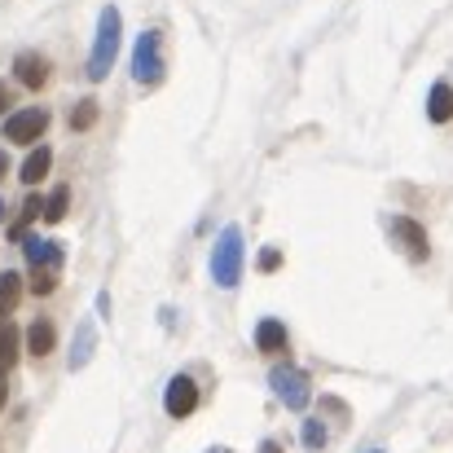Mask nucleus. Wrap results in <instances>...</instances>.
<instances>
[{
  "instance_id": "f257e3e1",
  "label": "nucleus",
  "mask_w": 453,
  "mask_h": 453,
  "mask_svg": "<svg viewBox=\"0 0 453 453\" xmlns=\"http://www.w3.org/2000/svg\"><path fill=\"white\" fill-rule=\"evenodd\" d=\"M119 31H124L119 9H115V4H106V9H102V18H97L93 53H88V80H106V75H111V66H115V58H119Z\"/></svg>"
},
{
  "instance_id": "f03ea898",
  "label": "nucleus",
  "mask_w": 453,
  "mask_h": 453,
  "mask_svg": "<svg viewBox=\"0 0 453 453\" xmlns=\"http://www.w3.org/2000/svg\"><path fill=\"white\" fill-rule=\"evenodd\" d=\"M211 278L225 291L238 287V278H242V229L238 225H225L220 229V238L211 247Z\"/></svg>"
},
{
  "instance_id": "7ed1b4c3",
  "label": "nucleus",
  "mask_w": 453,
  "mask_h": 453,
  "mask_svg": "<svg viewBox=\"0 0 453 453\" xmlns=\"http://www.w3.org/2000/svg\"><path fill=\"white\" fill-rule=\"evenodd\" d=\"M163 71H167V62H163V35L158 31H142L137 35V49H133V80L137 84H163Z\"/></svg>"
},
{
  "instance_id": "20e7f679",
  "label": "nucleus",
  "mask_w": 453,
  "mask_h": 453,
  "mask_svg": "<svg viewBox=\"0 0 453 453\" xmlns=\"http://www.w3.org/2000/svg\"><path fill=\"white\" fill-rule=\"evenodd\" d=\"M269 388L278 392V401H282L287 410H308V401H312L308 374H303V370H296V365H273Z\"/></svg>"
},
{
  "instance_id": "39448f33",
  "label": "nucleus",
  "mask_w": 453,
  "mask_h": 453,
  "mask_svg": "<svg viewBox=\"0 0 453 453\" xmlns=\"http://www.w3.org/2000/svg\"><path fill=\"white\" fill-rule=\"evenodd\" d=\"M44 128H49V111H44V106H27V111H13V115L4 119V142L31 146V142L44 137Z\"/></svg>"
},
{
  "instance_id": "423d86ee",
  "label": "nucleus",
  "mask_w": 453,
  "mask_h": 453,
  "mask_svg": "<svg viewBox=\"0 0 453 453\" xmlns=\"http://www.w3.org/2000/svg\"><path fill=\"white\" fill-rule=\"evenodd\" d=\"M388 229H392V238L405 247V256L414 260V265H423L427 256H432V247H427V234H423V225H414L410 216H392L388 220Z\"/></svg>"
},
{
  "instance_id": "0eeeda50",
  "label": "nucleus",
  "mask_w": 453,
  "mask_h": 453,
  "mask_svg": "<svg viewBox=\"0 0 453 453\" xmlns=\"http://www.w3.org/2000/svg\"><path fill=\"white\" fill-rule=\"evenodd\" d=\"M163 405H167L172 418H189V414L198 410V388H194V379H189V374H176V379L167 383V392H163Z\"/></svg>"
},
{
  "instance_id": "6e6552de",
  "label": "nucleus",
  "mask_w": 453,
  "mask_h": 453,
  "mask_svg": "<svg viewBox=\"0 0 453 453\" xmlns=\"http://www.w3.org/2000/svg\"><path fill=\"white\" fill-rule=\"evenodd\" d=\"M27 265L40 269V273H62V247L49 242V238H27Z\"/></svg>"
},
{
  "instance_id": "1a4fd4ad",
  "label": "nucleus",
  "mask_w": 453,
  "mask_h": 453,
  "mask_svg": "<svg viewBox=\"0 0 453 453\" xmlns=\"http://www.w3.org/2000/svg\"><path fill=\"white\" fill-rule=\"evenodd\" d=\"M13 75H18V84H27V88H44L49 62H44L40 53H18V58H13Z\"/></svg>"
},
{
  "instance_id": "9d476101",
  "label": "nucleus",
  "mask_w": 453,
  "mask_h": 453,
  "mask_svg": "<svg viewBox=\"0 0 453 453\" xmlns=\"http://www.w3.org/2000/svg\"><path fill=\"white\" fill-rule=\"evenodd\" d=\"M287 343H291V339H287V326H282V321L265 317V321L256 326V348H260V352L273 357V352H287Z\"/></svg>"
},
{
  "instance_id": "9b49d317",
  "label": "nucleus",
  "mask_w": 453,
  "mask_h": 453,
  "mask_svg": "<svg viewBox=\"0 0 453 453\" xmlns=\"http://www.w3.org/2000/svg\"><path fill=\"white\" fill-rule=\"evenodd\" d=\"M427 119H432V124H449V119H453V88H449V80L432 84V97H427Z\"/></svg>"
},
{
  "instance_id": "f8f14e48",
  "label": "nucleus",
  "mask_w": 453,
  "mask_h": 453,
  "mask_svg": "<svg viewBox=\"0 0 453 453\" xmlns=\"http://www.w3.org/2000/svg\"><path fill=\"white\" fill-rule=\"evenodd\" d=\"M53 343H58L53 321H31V330H27V352H31V357H49Z\"/></svg>"
},
{
  "instance_id": "ddd939ff",
  "label": "nucleus",
  "mask_w": 453,
  "mask_h": 453,
  "mask_svg": "<svg viewBox=\"0 0 453 453\" xmlns=\"http://www.w3.org/2000/svg\"><path fill=\"white\" fill-rule=\"evenodd\" d=\"M49 167H53V150H49V146L31 150L22 158V185H35L40 176H49Z\"/></svg>"
},
{
  "instance_id": "4468645a",
  "label": "nucleus",
  "mask_w": 453,
  "mask_h": 453,
  "mask_svg": "<svg viewBox=\"0 0 453 453\" xmlns=\"http://www.w3.org/2000/svg\"><path fill=\"white\" fill-rule=\"evenodd\" d=\"M13 361H18V330H13L9 317H0V374H4Z\"/></svg>"
},
{
  "instance_id": "2eb2a0df",
  "label": "nucleus",
  "mask_w": 453,
  "mask_h": 453,
  "mask_svg": "<svg viewBox=\"0 0 453 453\" xmlns=\"http://www.w3.org/2000/svg\"><path fill=\"white\" fill-rule=\"evenodd\" d=\"M18 300H22V278L4 269V273H0V317H9Z\"/></svg>"
},
{
  "instance_id": "dca6fc26",
  "label": "nucleus",
  "mask_w": 453,
  "mask_h": 453,
  "mask_svg": "<svg viewBox=\"0 0 453 453\" xmlns=\"http://www.w3.org/2000/svg\"><path fill=\"white\" fill-rule=\"evenodd\" d=\"M93 321H84L80 326V334H75V352H71V370H84L88 365V357H93Z\"/></svg>"
},
{
  "instance_id": "f3484780",
  "label": "nucleus",
  "mask_w": 453,
  "mask_h": 453,
  "mask_svg": "<svg viewBox=\"0 0 453 453\" xmlns=\"http://www.w3.org/2000/svg\"><path fill=\"white\" fill-rule=\"evenodd\" d=\"M66 207H71V189H66V185H58V189L44 198V220H49V225H58V220L66 216Z\"/></svg>"
},
{
  "instance_id": "a211bd4d",
  "label": "nucleus",
  "mask_w": 453,
  "mask_h": 453,
  "mask_svg": "<svg viewBox=\"0 0 453 453\" xmlns=\"http://www.w3.org/2000/svg\"><path fill=\"white\" fill-rule=\"evenodd\" d=\"M93 124H97V102H93V97H84V102L71 111V128H80V133H84V128H93Z\"/></svg>"
},
{
  "instance_id": "6ab92c4d",
  "label": "nucleus",
  "mask_w": 453,
  "mask_h": 453,
  "mask_svg": "<svg viewBox=\"0 0 453 453\" xmlns=\"http://www.w3.org/2000/svg\"><path fill=\"white\" fill-rule=\"evenodd\" d=\"M35 296H53L58 291V273H40V269H31V282H27Z\"/></svg>"
},
{
  "instance_id": "aec40b11",
  "label": "nucleus",
  "mask_w": 453,
  "mask_h": 453,
  "mask_svg": "<svg viewBox=\"0 0 453 453\" xmlns=\"http://www.w3.org/2000/svg\"><path fill=\"white\" fill-rule=\"evenodd\" d=\"M303 445H308V449H321V445H326V427H321V423H317V418H308V423H303Z\"/></svg>"
},
{
  "instance_id": "412c9836",
  "label": "nucleus",
  "mask_w": 453,
  "mask_h": 453,
  "mask_svg": "<svg viewBox=\"0 0 453 453\" xmlns=\"http://www.w3.org/2000/svg\"><path fill=\"white\" fill-rule=\"evenodd\" d=\"M278 265H282V251H278V247H269V251L260 256V269H265V273H273Z\"/></svg>"
},
{
  "instance_id": "4be33fe9",
  "label": "nucleus",
  "mask_w": 453,
  "mask_h": 453,
  "mask_svg": "<svg viewBox=\"0 0 453 453\" xmlns=\"http://www.w3.org/2000/svg\"><path fill=\"white\" fill-rule=\"evenodd\" d=\"M260 453H282V445H278V441H265V445H260Z\"/></svg>"
},
{
  "instance_id": "5701e85b",
  "label": "nucleus",
  "mask_w": 453,
  "mask_h": 453,
  "mask_svg": "<svg viewBox=\"0 0 453 453\" xmlns=\"http://www.w3.org/2000/svg\"><path fill=\"white\" fill-rule=\"evenodd\" d=\"M4 172H9V154L0 150V180H4Z\"/></svg>"
},
{
  "instance_id": "b1692460",
  "label": "nucleus",
  "mask_w": 453,
  "mask_h": 453,
  "mask_svg": "<svg viewBox=\"0 0 453 453\" xmlns=\"http://www.w3.org/2000/svg\"><path fill=\"white\" fill-rule=\"evenodd\" d=\"M4 106H9V93H4V84H0V115H4Z\"/></svg>"
},
{
  "instance_id": "393cba45",
  "label": "nucleus",
  "mask_w": 453,
  "mask_h": 453,
  "mask_svg": "<svg viewBox=\"0 0 453 453\" xmlns=\"http://www.w3.org/2000/svg\"><path fill=\"white\" fill-rule=\"evenodd\" d=\"M4 396H9V388H4V374H0V410H4Z\"/></svg>"
},
{
  "instance_id": "a878e982",
  "label": "nucleus",
  "mask_w": 453,
  "mask_h": 453,
  "mask_svg": "<svg viewBox=\"0 0 453 453\" xmlns=\"http://www.w3.org/2000/svg\"><path fill=\"white\" fill-rule=\"evenodd\" d=\"M207 453H229V449H207Z\"/></svg>"
},
{
  "instance_id": "bb28decb",
  "label": "nucleus",
  "mask_w": 453,
  "mask_h": 453,
  "mask_svg": "<svg viewBox=\"0 0 453 453\" xmlns=\"http://www.w3.org/2000/svg\"><path fill=\"white\" fill-rule=\"evenodd\" d=\"M0 216H4V203H0Z\"/></svg>"
}]
</instances>
